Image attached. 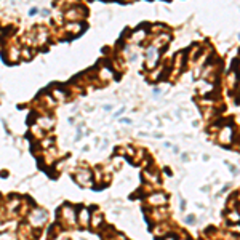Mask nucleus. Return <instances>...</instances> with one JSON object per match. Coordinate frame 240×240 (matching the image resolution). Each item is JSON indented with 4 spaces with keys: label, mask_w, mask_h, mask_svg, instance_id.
Wrapping results in <instances>:
<instances>
[]
</instances>
